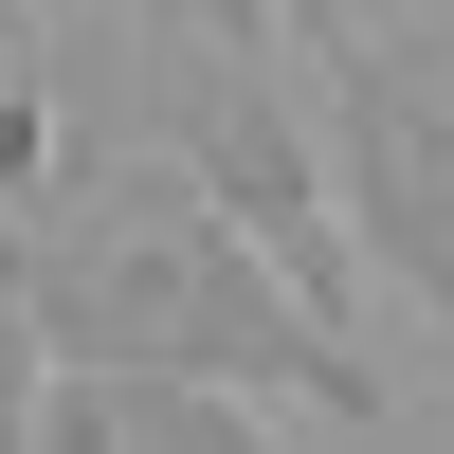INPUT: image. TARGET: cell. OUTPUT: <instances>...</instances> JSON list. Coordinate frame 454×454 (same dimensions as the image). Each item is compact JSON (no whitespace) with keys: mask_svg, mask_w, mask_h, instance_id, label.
Segmentation results:
<instances>
[{"mask_svg":"<svg viewBox=\"0 0 454 454\" xmlns=\"http://www.w3.org/2000/svg\"><path fill=\"white\" fill-rule=\"evenodd\" d=\"M291 36H346V19H436V0H273Z\"/></svg>","mask_w":454,"mask_h":454,"instance_id":"cell-5","label":"cell"},{"mask_svg":"<svg viewBox=\"0 0 454 454\" xmlns=\"http://www.w3.org/2000/svg\"><path fill=\"white\" fill-rule=\"evenodd\" d=\"M0 254H19V327L73 364H182V382H237L273 419H327V436H382L400 382L364 364V327L254 237L218 182H182L164 145L128 128H73L55 164L0 200Z\"/></svg>","mask_w":454,"mask_h":454,"instance_id":"cell-1","label":"cell"},{"mask_svg":"<svg viewBox=\"0 0 454 454\" xmlns=\"http://www.w3.org/2000/svg\"><path fill=\"white\" fill-rule=\"evenodd\" d=\"M309 145H327V218H346L364 291L436 309V364H454V0L309 36Z\"/></svg>","mask_w":454,"mask_h":454,"instance_id":"cell-2","label":"cell"},{"mask_svg":"<svg viewBox=\"0 0 454 454\" xmlns=\"http://www.w3.org/2000/svg\"><path fill=\"white\" fill-rule=\"evenodd\" d=\"M19 400H36V327H19V254H0V436H19Z\"/></svg>","mask_w":454,"mask_h":454,"instance_id":"cell-4","label":"cell"},{"mask_svg":"<svg viewBox=\"0 0 454 454\" xmlns=\"http://www.w3.org/2000/svg\"><path fill=\"white\" fill-rule=\"evenodd\" d=\"M273 400L237 382H182V364H73L36 346V400H19V454H254Z\"/></svg>","mask_w":454,"mask_h":454,"instance_id":"cell-3","label":"cell"}]
</instances>
